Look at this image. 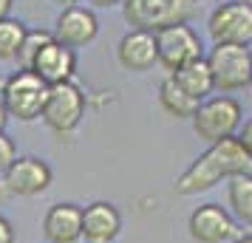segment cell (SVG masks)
<instances>
[{
  "mask_svg": "<svg viewBox=\"0 0 252 243\" xmlns=\"http://www.w3.org/2000/svg\"><path fill=\"white\" fill-rule=\"evenodd\" d=\"M235 175H252V159L232 136L218 144H210L198 159H193L190 167L176 178L173 189L176 195H198Z\"/></svg>",
  "mask_w": 252,
  "mask_h": 243,
  "instance_id": "cell-1",
  "label": "cell"
},
{
  "mask_svg": "<svg viewBox=\"0 0 252 243\" xmlns=\"http://www.w3.org/2000/svg\"><path fill=\"white\" fill-rule=\"evenodd\" d=\"M190 122H193L195 136L201 141L218 144V141H224V139L238 136L241 125H244V108L229 93L210 96V99H204V102L198 105V110H195V116Z\"/></svg>",
  "mask_w": 252,
  "mask_h": 243,
  "instance_id": "cell-2",
  "label": "cell"
},
{
  "mask_svg": "<svg viewBox=\"0 0 252 243\" xmlns=\"http://www.w3.org/2000/svg\"><path fill=\"white\" fill-rule=\"evenodd\" d=\"M0 99L6 105V113L17 119V122H34V119H43V108H46L48 99V85L34 71H23L17 68L3 82V91H0Z\"/></svg>",
  "mask_w": 252,
  "mask_h": 243,
  "instance_id": "cell-3",
  "label": "cell"
},
{
  "mask_svg": "<svg viewBox=\"0 0 252 243\" xmlns=\"http://www.w3.org/2000/svg\"><path fill=\"white\" fill-rule=\"evenodd\" d=\"M122 14L130 28L159 34L170 26L187 23V17L193 14L190 0H125Z\"/></svg>",
  "mask_w": 252,
  "mask_h": 243,
  "instance_id": "cell-4",
  "label": "cell"
},
{
  "mask_svg": "<svg viewBox=\"0 0 252 243\" xmlns=\"http://www.w3.org/2000/svg\"><path fill=\"white\" fill-rule=\"evenodd\" d=\"M207 65L216 82V91L232 93L244 91L252 85V62L247 46H224V43H213L210 54H207Z\"/></svg>",
  "mask_w": 252,
  "mask_h": 243,
  "instance_id": "cell-5",
  "label": "cell"
},
{
  "mask_svg": "<svg viewBox=\"0 0 252 243\" xmlns=\"http://www.w3.org/2000/svg\"><path fill=\"white\" fill-rule=\"evenodd\" d=\"M82 116H85V93L77 82H60L48 88V99L43 108V122L48 128L60 133V136H68L80 128Z\"/></svg>",
  "mask_w": 252,
  "mask_h": 243,
  "instance_id": "cell-6",
  "label": "cell"
},
{
  "mask_svg": "<svg viewBox=\"0 0 252 243\" xmlns=\"http://www.w3.org/2000/svg\"><path fill=\"white\" fill-rule=\"evenodd\" d=\"M207 31L213 43L224 46H250L252 43V3L250 0H227L218 3L210 20Z\"/></svg>",
  "mask_w": 252,
  "mask_h": 243,
  "instance_id": "cell-7",
  "label": "cell"
},
{
  "mask_svg": "<svg viewBox=\"0 0 252 243\" xmlns=\"http://www.w3.org/2000/svg\"><path fill=\"white\" fill-rule=\"evenodd\" d=\"M156 48H159V62L170 71V74L204 57L201 37L195 34L187 23L170 26V28L159 31V34H156Z\"/></svg>",
  "mask_w": 252,
  "mask_h": 243,
  "instance_id": "cell-8",
  "label": "cell"
},
{
  "mask_svg": "<svg viewBox=\"0 0 252 243\" xmlns=\"http://www.w3.org/2000/svg\"><path fill=\"white\" fill-rule=\"evenodd\" d=\"M51 167L48 162L37 159V156H17L12 162V167L3 173V192L6 195H20V198H32L40 195L51 187Z\"/></svg>",
  "mask_w": 252,
  "mask_h": 243,
  "instance_id": "cell-9",
  "label": "cell"
},
{
  "mask_svg": "<svg viewBox=\"0 0 252 243\" xmlns=\"http://www.w3.org/2000/svg\"><path fill=\"white\" fill-rule=\"evenodd\" d=\"M187 229H190V238L195 243H227V241L238 238L235 218L221 204H201V207H195L190 212Z\"/></svg>",
  "mask_w": 252,
  "mask_h": 243,
  "instance_id": "cell-10",
  "label": "cell"
},
{
  "mask_svg": "<svg viewBox=\"0 0 252 243\" xmlns=\"http://www.w3.org/2000/svg\"><path fill=\"white\" fill-rule=\"evenodd\" d=\"M54 40L63 43L68 48H82L94 43L96 34H99V20L94 9L88 6H68L57 14V23H54Z\"/></svg>",
  "mask_w": 252,
  "mask_h": 243,
  "instance_id": "cell-11",
  "label": "cell"
},
{
  "mask_svg": "<svg viewBox=\"0 0 252 243\" xmlns=\"http://www.w3.org/2000/svg\"><path fill=\"white\" fill-rule=\"evenodd\" d=\"M116 59L125 71H150L159 62V48H156V34L150 31H139V28H127L119 46H116Z\"/></svg>",
  "mask_w": 252,
  "mask_h": 243,
  "instance_id": "cell-12",
  "label": "cell"
},
{
  "mask_svg": "<svg viewBox=\"0 0 252 243\" xmlns=\"http://www.w3.org/2000/svg\"><path fill=\"white\" fill-rule=\"evenodd\" d=\"M122 232V215L111 201H94L82 209V241L114 243Z\"/></svg>",
  "mask_w": 252,
  "mask_h": 243,
  "instance_id": "cell-13",
  "label": "cell"
},
{
  "mask_svg": "<svg viewBox=\"0 0 252 243\" xmlns=\"http://www.w3.org/2000/svg\"><path fill=\"white\" fill-rule=\"evenodd\" d=\"M32 71L46 82L48 88L51 85H60V82H71L74 74H77V51L68 46H63V43H57V40H51L40 51V57L34 59Z\"/></svg>",
  "mask_w": 252,
  "mask_h": 243,
  "instance_id": "cell-14",
  "label": "cell"
},
{
  "mask_svg": "<svg viewBox=\"0 0 252 243\" xmlns=\"http://www.w3.org/2000/svg\"><path fill=\"white\" fill-rule=\"evenodd\" d=\"M46 243H80L82 241V207L77 204H54L43 218Z\"/></svg>",
  "mask_w": 252,
  "mask_h": 243,
  "instance_id": "cell-15",
  "label": "cell"
},
{
  "mask_svg": "<svg viewBox=\"0 0 252 243\" xmlns=\"http://www.w3.org/2000/svg\"><path fill=\"white\" fill-rule=\"evenodd\" d=\"M170 77L179 82L193 99H198V102L210 99V93L216 91V82H213V74H210V65H207V57L195 59V62H190V65H184V68H179V71H173Z\"/></svg>",
  "mask_w": 252,
  "mask_h": 243,
  "instance_id": "cell-16",
  "label": "cell"
},
{
  "mask_svg": "<svg viewBox=\"0 0 252 243\" xmlns=\"http://www.w3.org/2000/svg\"><path fill=\"white\" fill-rule=\"evenodd\" d=\"M159 105H161V110H164L167 116H176V119H193L201 102L193 99L173 77H167V80H161V85H159Z\"/></svg>",
  "mask_w": 252,
  "mask_h": 243,
  "instance_id": "cell-17",
  "label": "cell"
},
{
  "mask_svg": "<svg viewBox=\"0 0 252 243\" xmlns=\"http://www.w3.org/2000/svg\"><path fill=\"white\" fill-rule=\"evenodd\" d=\"M227 204L232 218L252 226V175H235L227 181Z\"/></svg>",
  "mask_w": 252,
  "mask_h": 243,
  "instance_id": "cell-18",
  "label": "cell"
},
{
  "mask_svg": "<svg viewBox=\"0 0 252 243\" xmlns=\"http://www.w3.org/2000/svg\"><path fill=\"white\" fill-rule=\"evenodd\" d=\"M26 23L17 17H3L0 20V62H12L17 59V51L23 46L26 37Z\"/></svg>",
  "mask_w": 252,
  "mask_h": 243,
  "instance_id": "cell-19",
  "label": "cell"
},
{
  "mask_svg": "<svg viewBox=\"0 0 252 243\" xmlns=\"http://www.w3.org/2000/svg\"><path fill=\"white\" fill-rule=\"evenodd\" d=\"M54 40V34L51 31H46V28H29L23 37V46H20V51H17V68L23 71H32V65H34V59L40 57V51L48 46Z\"/></svg>",
  "mask_w": 252,
  "mask_h": 243,
  "instance_id": "cell-20",
  "label": "cell"
},
{
  "mask_svg": "<svg viewBox=\"0 0 252 243\" xmlns=\"http://www.w3.org/2000/svg\"><path fill=\"white\" fill-rule=\"evenodd\" d=\"M14 159H17V147H14V141L9 139L6 133H0V175L12 167Z\"/></svg>",
  "mask_w": 252,
  "mask_h": 243,
  "instance_id": "cell-21",
  "label": "cell"
},
{
  "mask_svg": "<svg viewBox=\"0 0 252 243\" xmlns=\"http://www.w3.org/2000/svg\"><path fill=\"white\" fill-rule=\"evenodd\" d=\"M235 139H238V144L247 150V156L252 159V119L241 125V130H238V136H235Z\"/></svg>",
  "mask_w": 252,
  "mask_h": 243,
  "instance_id": "cell-22",
  "label": "cell"
},
{
  "mask_svg": "<svg viewBox=\"0 0 252 243\" xmlns=\"http://www.w3.org/2000/svg\"><path fill=\"white\" fill-rule=\"evenodd\" d=\"M0 243H14V226L9 218L0 215Z\"/></svg>",
  "mask_w": 252,
  "mask_h": 243,
  "instance_id": "cell-23",
  "label": "cell"
},
{
  "mask_svg": "<svg viewBox=\"0 0 252 243\" xmlns=\"http://www.w3.org/2000/svg\"><path fill=\"white\" fill-rule=\"evenodd\" d=\"M91 6H96V9H111V6H122L125 0H88Z\"/></svg>",
  "mask_w": 252,
  "mask_h": 243,
  "instance_id": "cell-24",
  "label": "cell"
},
{
  "mask_svg": "<svg viewBox=\"0 0 252 243\" xmlns=\"http://www.w3.org/2000/svg\"><path fill=\"white\" fill-rule=\"evenodd\" d=\"M6 122H9V113H6V105L0 99V133H6Z\"/></svg>",
  "mask_w": 252,
  "mask_h": 243,
  "instance_id": "cell-25",
  "label": "cell"
},
{
  "mask_svg": "<svg viewBox=\"0 0 252 243\" xmlns=\"http://www.w3.org/2000/svg\"><path fill=\"white\" fill-rule=\"evenodd\" d=\"M12 3H14V0H0V20H3V17H9V12H12Z\"/></svg>",
  "mask_w": 252,
  "mask_h": 243,
  "instance_id": "cell-26",
  "label": "cell"
},
{
  "mask_svg": "<svg viewBox=\"0 0 252 243\" xmlns=\"http://www.w3.org/2000/svg\"><path fill=\"white\" fill-rule=\"evenodd\" d=\"M54 3H60L63 9H68V6H80V0H54Z\"/></svg>",
  "mask_w": 252,
  "mask_h": 243,
  "instance_id": "cell-27",
  "label": "cell"
},
{
  "mask_svg": "<svg viewBox=\"0 0 252 243\" xmlns=\"http://www.w3.org/2000/svg\"><path fill=\"white\" fill-rule=\"evenodd\" d=\"M232 243H252V235H238Z\"/></svg>",
  "mask_w": 252,
  "mask_h": 243,
  "instance_id": "cell-28",
  "label": "cell"
},
{
  "mask_svg": "<svg viewBox=\"0 0 252 243\" xmlns=\"http://www.w3.org/2000/svg\"><path fill=\"white\" fill-rule=\"evenodd\" d=\"M247 51H250V62H252V43H250V46H247Z\"/></svg>",
  "mask_w": 252,
  "mask_h": 243,
  "instance_id": "cell-29",
  "label": "cell"
}]
</instances>
